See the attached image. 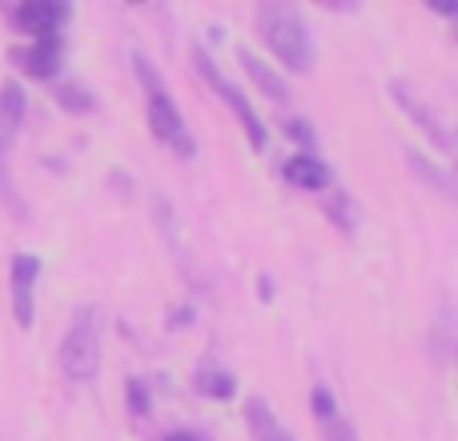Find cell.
<instances>
[{
    "label": "cell",
    "mask_w": 458,
    "mask_h": 441,
    "mask_svg": "<svg viewBox=\"0 0 458 441\" xmlns=\"http://www.w3.org/2000/svg\"><path fill=\"white\" fill-rule=\"evenodd\" d=\"M258 29H261V40L269 45V53L293 72H310L314 69V40H310L306 24L290 12V8H261L258 12Z\"/></svg>",
    "instance_id": "6da1fadb"
},
{
    "label": "cell",
    "mask_w": 458,
    "mask_h": 441,
    "mask_svg": "<svg viewBox=\"0 0 458 441\" xmlns=\"http://www.w3.org/2000/svg\"><path fill=\"white\" fill-rule=\"evenodd\" d=\"M137 72H141L145 88H149V129H153V137H157L161 145H169L177 157H193V137H190V129H185V117H182V109L169 101L165 88H161L157 72H153L145 61H137Z\"/></svg>",
    "instance_id": "7a4b0ae2"
},
{
    "label": "cell",
    "mask_w": 458,
    "mask_h": 441,
    "mask_svg": "<svg viewBox=\"0 0 458 441\" xmlns=\"http://www.w3.org/2000/svg\"><path fill=\"white\" fill-rule=\"evenodd\" d=\"M101 365V333H97V313L93 309H81L77 321L69 325L61 341V370L72 381H89Z\"/></svg>",
    "instance_id": "3957f363"
},
{
    "label": "cell",
    "mask_w": 458,
    "mask_h": 441,
    "mask_svg": "<svg viewBox=\"0 0 458 441\" xmlns=\"http://www.w3.org/2000/svg\"><path fill=\"white\" fill-rule=\"evenodd\" d=\"M193 64H198V72H201V77H206V85L214 88L217 96H222V101L229 104V109H233V117L242 121V129H245V133H250V145H253V149H258V153L266 149V125H261V121H258V112L250 109V101H245V96L237 93L233 85H229V80L222 77V69H217V64L209 61V56L201 53V48H198V53H193Z\"/></svg>",
    "instance_id": "277c9868"
},
{
    "label": "cell",
    "mask_w": 458,
    "mask_h": 441,
    "mask_svg": "<svg viewBox=\"0 0 458 441\" xmlns=\"http://www.w3.org/2000/svg\"><path fill=\"white\" fill-rule=\"evenodd\" d=\"M64 21H69V8L53 4V0H24V4L16 8V24H21V32H29L32 40L56 37Z\"/></svg>",
    "instance_id": "5b68a950"
},
{
    "label": "cell",
    "mask_w": 458,
    "mask_h": 441,
    "mask_svg": "<svg viewBox=\"0 0 458 441\" xmlns=\"http://www.w3.org/2000/svg\"><path fill=\"white\" fill-rule=\"evenodd\" d=\"M40 277V257L32 253H16L13 257V305H16V321L29 329L32 325V285Z\"/></svg>",
    "instance_id": "8992f818"
},
{
    "label": "cell",
    "mask_w": 458,
    "mask_h": 441,
    "mask_svg": "<svg viewBox=\"0 0 458 441\" xmlns=\"http://www.w3.org/2000/svg\"><path fill=\"white\" fill-rule=\"evenodd\" d=\"M16 61H21L24 72H29V77H37V80L56 77V69H61V37L32 40L29 48H21V53H16Z\"/></svg>",
    "instance_id": "52a82bcc"
},
{
    "label": "cell",
    "mask_w": 458,
    "mask_h": 441,
    "mask_svg": "<svg viewBox=\"0 0 458 441\" xmlns=\"http://www.w3.org/2000/svg\"><path fill=\"white\" fill-rule=\"evenodd\" d=\"M314 418H318V429L326 434V441H358V434L338 413V402H334V394L326 386L314 389Z\"/></svg>",
    "instance_id": "ba28073f"
},
{
    "label": "cell",
    "mask_w": 458,
    "mask_h": 441,
    "mask_svg": "<svg viewBox=\"0 0 458 441\" xmlns=\"http://www.w3.org/2000/svg\"><path fill=\"white\" fill-rule=\"evenodd\" d=\"M390 93H394V101H398V104H403V109H406V112H411V117H414V121H419V125H422V129H427V133H430V137H435V145H438V149H451V133H446L443 117H438V112H435V109H427V104H419V101H414V96H411V93H406V85H394V88H390Z\"/></svg>",
    "instance_id": "9c48e42d"
},
{
    "label": "cell",
    "mask_w": 458,
    "mask_h": 441,
    "mask_svg": "<svg viewBox=\"0 0 458 441\" xmlns=\"http://www.w3.org/2000/svg\"><path fill=\"white\" fill-rule=\"evenodd\" d=\"M282 173H285V181L298 185V189H326V185H330V169H326L318 157H310V153L290 157Z\"/></svg>",
    "instance_id": "30bf717a"
},
{
    "label": "cell",
    "mask_w": 458,
    "mask_h": 441,
    "mask_svg": "<svg viewBox=\"0 0 458 441\" xmlns=\"http://www.w3.org/2000/svg\"><path fill=\"white\" fill-rule=\"evenodd\" d=\"M237 56H242V69L250 72V77H253V85H258L261 93H266V96H274V101H290V85H285V80L277 77V72L269 69L266 61H261V56H253L250 48H242V53H237Z\"/></svg>",
    "instance_id": "8fae6325"
},
{
    "label": "cell",
    "mask_w": 458,
    "mask_h": 441,
    "mask_svg": "<svg viewBox=\"0 0 458 441\" xmlns=\"http://www.w3.org/2000/svg\"><path fill=\"white\" fill-rule=\"evenodd\" d=\"M24 121V88L16 80H4L0 85V129L4 133H16Z\"/></svg>",
    "instance_id": "7c38bea8"
},
{
    "label": "cell",
    "mask_w": 458,
    "mask_h": 441,
    "mask_svg": "<svg viewBox=\"0 0 458 441\" xmlns=\"http://www.w3.org/2000/svg\"><path fill=\"white\" fill-rule=\"evenodd\" d=\"M250 426H253V437H258V441H290V437L282 434V429H277L274 413H269L266 405L258 402V397L250 402Z\"/></svg>",
    "instance_id": "4fadbf2b"
},
{
    "label": "cell",
    "mask_w": 458,
    "mask_h": 441,
    "mask_svg": "<svg viewBox=\"0 0 458 441\" xmlns=\"http://www.w3.org/2000/svg\"><path fill=\"white\" fill-rule=\"evenodd\" d=\"M198 389L209 397H233V378L229 373H214V370H201L198 373Z\"/></svg>",
    "instance_id": "5bb4252c"
},
{
    "label": "cell",
    "mask_w": 458,
    "mask_h": 441,
    "mask_svg": "<svg viewBox=\"0 0 458 441\" xmlns=\"http://www.w3.org/2000/svg\"><path fill=\"white\" fill-rule=\"evenodd\" d=\"M129 410H133L137 418H145V413H149V394H145L141 381H129Z\"/></svg>",
    "instance_id": "9a60e30c"
},
{
    "label": "cell",
    "mask_w": 458,
    "mask_h": 441,
    "mask_svg": "<svg viewBox=\"0 0 458 441\" xmlns=\"http://www.w3.org/2000/svg\"><path fill=\"white\" fill-rule=\"evenodd\" d=\"M56 96H61V104H64V109H89V104L81 101V96H85V93H81V88H72V85H64Z\"/></svg>",
    "instance_id": "2e32d148"
},
{
    "label": "cell",
    "mask_w": 458,
    "mask_h": 441,
    "mask_svg": "<svg viewBox=\"0 0 458 441\" xmlns=\"http://www.w3.org/2000/svg\"><path fill=\"white\" fill-rule=\"evenodd\" d=\"M285 133H290L293 137V141H298V137H301V141H314V133H310V125H306V121H290V125H285Z\"/></svg>",
    "instance_id": "e0dca14e"
},
{
    "label": "cell",
    "mask_w": 458,
    "mask_h": 441,
    "mask_svg": "<svg viewBox=\"0 0 458 441\" xmlns=\"http://www.w3.org/2000/svg\"><path fill=\"white\" fill-rule=\"evenodd\" d=\"M165 441H198V437H193V434H185V429H177V434H169Z\"/></svg>",
    "instance_id": "ac0fdd59"
}]
</instances>
